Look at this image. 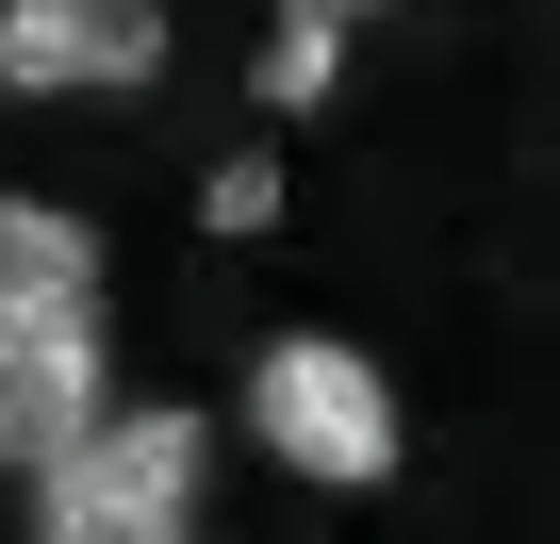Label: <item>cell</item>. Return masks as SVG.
Instances as JSON below:
<instances>
[{
	"label": "cell",
	"mask_w": 560,
	"mask_h": 544,
	"mask_svg": "<svg viewBox=\"0 0 560 544\" xmlns=\"http://www.w3.org/2000/svg\"><path fill=\"white\" fill-rule=\"evenodd\" d=\"M198 478H214V429H198L182 396L100 413V429L34 478V544H198Z\"/></svg>",
	"instance_id": "1"
},
{
	"label": "cell",
	"mask_w": 560,
	"mask_h": 544,
	"mask_svg": "<svg viewBox=\"0 0 560 544\" xmlns=\"http://www.w3.org/2000/svg\"><path fill=\"white\" fill-rule=\"evenodd\" d=\"M247 445L280 478H314V495H363V478H396V380L363 347H330V331H280L247 363Z\"/></svg>",
	"instance_id": "2"
},
{
	"label": "cell",
	"mask_w": 560,
	"mask_h": 544,
	"mask_svg": "<svg viewBox=\"0 0 560 544\" xmlns=\"http://www.w3.org/2000/svg\"><path fill=\"white\" fill-rule=\"evenodd\" d=\"M165 83V0H0V100Z\"/></svg>",
	"instance_id": "3"
},
{
	"label": "cell",
	"mask_w": 560,
	"mask_h": 544,
	"mask_svg": "<svg viewBox=\"0 0 560 544\" xmlns=\"http://www.w3.org/2000/svg\"><path fill=\"white\" fill-rule=\"evenodd\" d=\"M100 413H116V347H100V314H0V462L50 478Z\"/></svg>",
	"instance_id": "4"
},
{
	"label": "cell",
	"mask_w": 560,
	"mask_h": 544,
	"mask_svg": "<svg viewBox=\"0 0 560 544\" xmlns=\"http://www.w3.org/2000/svg\"><path fill=\"white\" fill-rule=\"evenodd\" d=\"M0 314H100V231L67 198H0Z\"/></svg>",
	"instance_id": "5"
},
{
	"label": "cell",
	"mask_w": 560,
	"mask_h": 544,
	"mask_svg": "<svg viewBox=\"0 0 560 544\" xmlns=\"http://www.w3.org/2000/svg\"><path fill=\"white\" fill-rule=\"evenodd\" d=\"M330 83H347V34H330V18H280V34H264V100H280V116H314Z\"/></svg>",
	"instance_id": "6"
},
{
	"label": "cell",
	"mask_w": 560,
	"mask_h": 544,
	"mask_svg": "<svg viewBox=\"0 0 560 544\" xmlns=\"http://www.w3.org/2000/svg\"><path fill=\"white\" fill-rule=\"evenodd\" d=\"M264 215H280V165H264V149H231V165L198 182V231H264Z\"/></svg>",
	"instance_id": "7"
},
{
	"label": "cell",
	"mask_w": 560,
	"mask_h": 544,
	"mask_svg": "<svg viewBox=\"0 0 560 544\" xmlns=\"http://www.w3.org/2000/svg\"><path fill=\"white\" fill-rule=\"evenodd\" d=\"M280 18H330V34H347V18H363V0H280Z\"/></svg>",
	"instance_id": "8"
}]
</instances>
